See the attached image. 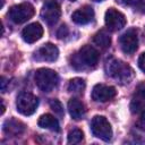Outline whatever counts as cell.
Masks as SVG:
<instances>
[{"label": "cell", "instance_id": "cell-1", "mask_svg": "<svg viewBox=\"0 0 145 145\" xmlns=\"http://www.w3.org/2000/svg\"><path fill=\"white\" fill-rule=\"evenodd\" d=\"M100 54L99 52L91 45H84L80 50L72 57L71 66L76 69H85V68H93L99 62Z\"/></svg>", "mask_w": 145, "mask_h": 145}, {"label": "cell", "instance_id": "cell-2", "mask_svg": "<svg viewBox=\"0 0 145 145\" xmlns=\"http://www.w3.org/2000/svg\"><path fill=\"white\" fill-rule=\"evenodd\" d=\"M105 70L108 75H110L121 84H128L134 76L133 69L127 63L114 58H111L106 61Z\"/></svg>", "mask_w": 145, "mask_h": 145}, {"label": "cell", "instance_id": "cell-3", "mask_svg": "<svg viewBox=\"0 0 145 145\" xmlns=\"http://www.w3.org/2000/svg\"><path fill=\"white\" fill-rule=\"evenodd\" d=\"M35 83L37 87L43 92H51L59 83L57 72L49 68H41L35 72Z\"/></svg>", "mask_w": 145, "mask_h": 145}, {"label": "cell", "instance_id": "cell-4", "mask_svg": "<svg viewBox=\"0 0 145 145\" xmlns=\"http://www.w3.org/2000/svg\"><path fill=\"white\" fill-rule=\"evenodd\" d=\"M34 14H35L34 7L28 2H24L12 6L9 9L8 16L15 24H23L29 20L34 16Z\"/></svg>", "mask_w": 145, "mask_h": 145}, {"label": "cell", "instance_id": "cell-5", "mask_svg": "<svg viewBox=\"0 0 145 145\" xmlns=\"http://www.w3.org/2000/svg\"><path fill=\"white\" fill-rule=\"evenodd\" d=\"M37 105H39V99L29 92H22L17 96V101H16L17 111L24 116L33 114L36 111Z\"/></svg>", "mask_w": 145, "mask_h": 145}, {"label": "cell", "instance_id": "cell-6", "mask_svg": "<svg viewBox=\"0 0 145 145\" xmlns=\"http://www.w3.org/2000/svg\"><path fill=\"white\" fill-rule=\"evenodd\" d=\"M91 130L93 135L104 142H109L112 137L111 125L103 116H95L91 121Z\"/></svg>", "mask_w": 145, "mask_h": 145}, {"label": "cell", "instance_id": "cell-7", "mask_svg": "<svg viewBox=\"0 0 145 145\" xmlns=\"http://www.w3.org/2000/svg\"><path fill=\"white\" fill-rule=\"evenodd\" d=\"M104 22H105L106 27L110 31L116 32V31H119L122 27H125V25H126V17L119 10H117L114 8H109L105 11Z\"/></svg>", "mask_w": 145, "mask_h": 145}, {"label": "cell", "instance_id": "cell-8", "mask_svg": "<svg viewBox=\"0 0 145 145\" xmlns=\"http://www.w3.org/2000/svg\"><path fill=\"white\" fill-rule=\"evenodd\" d=\"M120 46L122 51L126 54H133L137 48H138V36H137V31L134 28L127 29L119 39Z\"/></svg>", "mask_w": 145, "mask_h": 145}, {"label": "cell", "instance_id": "cell-9", "mask_svg": "<svg viewBox=\"0 0 145 145\" xmlns=\"http://www.w3.org/2000/svg\"><path fill=\"white\" fill-rule=\"evenodd\" d=\"M60 16H61V9L59 5L53 1L46 2L41 10V17L48 25L56 24L59 20Z\"/></svg>", "mask_w": 145, "mask_h": 145}, {"label": "cell", "instance_id": "cell-10", "mask_svg": "<svg viewBox=\"0 0 145 145\" xmlns=\"http://www.w3.org/2000/svg\"><path fill=\"white\" fill-rule=\"evenodd\" d=\"M117 91L113 86H108L104 84H96L92 89V99L96 102H106L113 99Z\"/></svg>", "mask_w": 145, "mask_h": 145}, {"label": "cell", "instance_id": "cell-11", "mask_svg": "<svg viewBox=\"0 0 145 145\" xmlns=\"http://www.w3.org/2000/svg\"><path fill=\"white\" fill-rule=\"evenodd\" d=\"M58 56H59L58 48L52 43H45L35 52L34 58L36 60H40V61L52 62V61H56L58 59Z\"/></svg>", "mask_w": 145, "mask_h": 145}, {"label": "cell", "instance_id": "cell-12", "mask_svg": "<svg viewBox=\"0 0 145 145\" xmlns=\"http://www.w3.org/2000/svg\"><path fill=\"white\" fill-rule=\"evenodd\" d=\"M43 35V27L40 23H32L27 25L23 32L22 37L26 43H34L39 41Z\"/></svg>", "mask_w": 145, "mask_h": 145}, {"label": "cell", "instance_id": "cell-13", "mask_svg": "<svg viewBox=\"0 0 145 145\" xmlns=\"http://www.w3.org/2000/svg\"><path fill=\"white\" fill-rule=\"evenodd\" d=\"M94 18V10L89 6H84L83 8H79L78 10L74 11L71 15V19L74 23L78 25H85L93 20Z\"/></svg>", "mask_w": 145, "mask_h": 145}, {"label": "cell", "instance_id": "cell-14", "mask_svg": "<svg viewBox=\"0 0 145 145\" xmlns=\"http://www.w3.org/2000/svg\"><path fill=\"white\" fill-rule=\"evenodd\" d=\"M145 109V84L138 85L136 92L130 102V110L133 113H137Z\"/></svg>", "mask_w": 145, "mask_h": 145}, {"label": "cell", "instance_id": "cell-15", "mask_svg": "<svg viewBox=\"0 0 145 145\" xmlns=\"http://www.w3.org/2000/svg\"><path fill=\"white\" fill-rule=\"evenodd\" d=\"M3 131L9 136H18L25 131V125L17 119H8L3 123Z\"/></svg>", "mask_w": 145, "mask_h": 145}, {"label": "cell", "instance_id": "cell-16", "mask_svg": "<svg viewBox=\"0 0 145 145\" xmlns=\"http://www.w3.org/2000/svg\"><path fill=\"white\" fill-rule=\"evenodd\" d=\"M68 111L72 119L79 120V119H83V117L85 116L86 109L84 103L78 99H70L68 102Z\"/></svg>", "mask_w": 145, "mask_h": 145}, {"label": "cell", "instance_id": "cell-17", "mask_svg": "<svg viewBox=\"0 0 145 145\" xmlns=\"http://www.w3.org/2000/svg\"><path fill=\"white\" fill-rule=\"evenodd\" d=\"M37 125H39L41 128L50 129V130H52V131H59V130H60V126H59L58 120H57L53 116H51V114H49V113L41 116L40 119H39V121H37Z\"/></svg>", "mask_w": 145, "mask_h": 145}, {"label": "cell", "instance_id": "cell-18", "mask_svg": "<svg viewBox=\"0 0 145 145\" xmlns=\"http://www.w3.org/2000/svg\"><path fill=\"white\" fill-rule=\"evenodd\" d=\"M94 43L102 49H106L111 44V37L104 29H102L94 35Z\"/></svg>", "mask_w": 145, "mask_h": 145}, {"label": "cell", "instance_id": "cell-19", "mask_svg": "<svg viewBox=\"0 0 145 145\" xmlns=\"http://www.w3.org/2000/svg\"><path fill=\"white\" fill-rule=\"evenodd\" d=\"M85 80L83 78H72L69 80L68 84V91L71 93H83V91L85 89Z\"/></svg>", "mask_w": 145, "mask_h": 145}, {"label": "cell", "instance_id": "cell-20", "mask_svg": "<svg viewBox=\"0 0 145 145\" xmlns=\"http://www.w3.org/2000/svg\"><path fill=\"white\" fill-rule=\"evenodd\" d=\"M84 138V134L80 129H72L69 131L68 134V143L69 144H78L83 140Z\"/></svg>", "mask_w": 145, "mask_h": 145}, {"label": "cell", "instance_id": "cell-21", "mask_svg": "<svg viewBox=\"0 0 145 145\" xmlns=\"http://www.w3.org/2000/svg\"><path fill=\"white\" fill-rule=\"evenodd\" d=\"M50 108L54 111L56 114H58L60 117L63 116V106H62V104H61L60 101H58V100H51L50 101Z\"/></svg>", "mask_w": 145, "mask_h": 145}, {"label": "cell", "instance_id": "cell-22", "mask_svg": "<svg viewBox=\"0 0 145 145\" xmlns=\"http://www.w3.org/2000/svg\"><path fill=\"white\" fill-rule=\"evenodd\" d=\"M68 33H69L68 27H67L66 25H61V26L59 27L58 32H57V36H58L59 39H63V37H66V36L68 35Z\"/></svg>", "mask_w": 145, "mask_h": 145}, {"label": "cell", "instance_id": "cell-23", "mask_svg": "<svg viewBox=\"0 0 145 145\" xmlns=\"http://www.w3.org/2000/svg\"><path fill=\"white\" fill-rule=\"evenodd\" d=\"M138 67L143 72H145V52H143L138 58Z\"/></svg>", "mask_w": 145, "mask_h": 145}, {"label": "cell", "instance_id": "cell-24", "mask_svg": "<svg viewBox=\"0 0 145 145\" xmlns=\"http://www.w3.org/2000/svg\"><path fill=\"white\" fill-rule=\"evenodd\" d=\"M140 0H117V2H120V3H123V5H128V6H130V5H136L137 6V3Z\"/></svg>", "mask_w": 145, "mask_h": 145}, {"label": "cell", "instance_id": "cell-25", "mask_svg": "<svg viewBox=\"0 0 145 145\" xmlns=\"http://www.w3.org/2000/svg\"><path fill=\"white\" fill-rule=\"evenodd\" d=\"M140 121L145 125V109L142 111V114H140Z\"/></svg>", "mask_w": 145, "mask_h": 145}, {"label": "cell", "instance_id": "cell-26", "mask_svg": "<svg viewBox=\"0 0 145 145\" xmlns=\"http://www.w3.org/2000/svg\"><path fill=\"white\" fill-rule=\"evenodd\" d=\"M93 1H96V2H99V1H102V0H93Z\"/></svg>", "mask_w": 145, "mask_h": 145}, {"label": "cell", "instance_id": "cell-27", "mask_svg": "<svg viewBox=\"0 0 145 145\" xmlns=\"http://www.w3.org/2000/svg\"><path fill=\"white\" fill-rule=\"evenodd\" d=\"M69 1H76V0H69Z\"/></svg>", "mask_w": 145, "mask_h": 145}]
</instances>
